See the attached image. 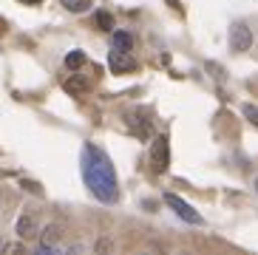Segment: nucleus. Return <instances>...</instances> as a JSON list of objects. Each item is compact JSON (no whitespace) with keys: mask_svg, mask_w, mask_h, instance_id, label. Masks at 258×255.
<instances>
[{"mask_svg":"<svg viewBox=\"0 0 258 255\" xmlns=\"http://www.w3.org/2000/svg\"><path fill=\"white\" fill-rule=\"evenodd\" d=\"M17 235H20V238H34V235H37V221H34V216H31V213H23V216L17 218Z\"/></svg>","mask_w":258,"mask_h":255,"instance_id":"6","label":"nucleus"},{"mask_svg":"<svg viewBox=\"0 0 258 255\" xmlns=\"http://www.w3.org/2000/svg\"><path fill=\"white\" fill-rule=\"evenodd\" d=\"M97 26H102L105 31H111V29H114V17L108 15V12H99V15H97Z\"/></svg>","mask_w":258,"mask_h":255,"instance_id":"10","label":"nucleus"},{"mask_svg":"<svg viewBox=\"0 0 258 255\" xmlns=\"http://www.w3.org/2000/svg\"><path fill=\"white\" fill-rule=\"evenodd\" d=\"M114 48L116 51H131L134 48V37L128 31H114Z\"/></svg>","mask_w":258,"mask_h":255,"instance_id":"8","label":"nucleus"},{"mask_svg":"<svg viewBox=\"0 0 258 255\" xmlns=\"http://www.w3.org/2000/svg\"><path fill=\"white\" fill-rule=\"evenodd\" d=\"M26 6H37V3H43V0H23Z\"/></svg>","mask_w":258,"mask_h":255,"instance_id":"13","label":"nucleus"},{"mask_svg":"<svg viewBox=\"0 0 258 255\" xmlns=\"http://www.w3.org/2000/svg\"><path fill=\"white\" fill-rule=\"evenodd\" d=\"M83 179L99 202L114 204L119 199V184H116L114 165H111V159L97 145H85L83 148Z\"/></svg>","mask_w":258,"mask_h":255,"instance_id":"1","label":"nucleus"},{"mask_svg":"<svg viewBox=\"0 0 258 255\" xmlns=\"http://www.w3.org/2000/svg\"><path fill=\"white\" fill-rule=\"evenodd\" d=\"M241 113H244V116H247V119L252 122V125L258 128V108H255V105H244V108H241Z\"/></svg>","mask_w":258,"mask_h":255,"instance_id":"11","label":"nucleus"},{"mask_svg":"<svg viewBox=\"0 0 258 255\" xmlns=\"http://www.w3.org/2000/svg\"><path fill=\"white\" fill-rule=\"evenodd\" d=\"M66 66H69V68H80V66H85V51H71L69 57H66Z\"/></svg>","mask_w":258,"mask_h":255,"instance_id":"9","label":"nucleus"},{"mask_svg":"<svg viewBox=\"0 0 258 255\" xmlns=\"http://www.w3.org/2000/svg\"><path fill=\"white\" fill-rule=\"evenodd\" d=\"M23 187L31 190V193H43V190H40V184H34V181H23Z\"/></svg>","mask_w":258,"mask_h":255,"instance_id":"12","label":"nucleus"},{"mask_svg":"<svg viewBox=\"0 0 258 255\" xmlns=\"http://www.w3.org/2000/svg\"><path fill=\"white\" fill-rule=\"evenodd\" d=\"M3 31H6V23H3V17H0V37H3Z\"/></svg>","mask_w":258,"mask_h":255,"instance_id":"14","label":"nucleus"},{"mask_svg":"<svg viewBox=\"0 0 258 255\" xmlns=\"http://www.w3.org/2000/svg\"><path fill=\"white\" fill-rule=\"evenodd\" d=\"M250 45H252L250 29H247L244 23H235L233 29H230V48H233V51H247Z\"/></svg>","mask_w":258,"mask_h":255,"instance_id":"4","label":"nucleus"},{"mask_svg":"<svg viewBox=\"0 0 258 255\" xmlns=\"http://www.w3.org/2000/svg\"><path fill=\"white\" fill-rule=\"evenodd\" d=\"M151 165L156 173H165L170 165V145H167V136H156L151 142Z\"/></svg>","mask_w":258,"mask_h":255,"instance_id":"3","label":"nucleus"},{"mask_svg":"<svg viewBox=\"0 0 258 255\" xmlns=\"http://www.w3.org/2000/svg\"><path fill=\"white\" fill-rule=\"evenodd\" d=\"M255 190H258V179H255Z\"/></svg>","mask_w":258,"mask_h":255,"instance_id":"15","label":"nucleus"},{"mask_svg":"<svg viewBox=\"0 0 258 255\" xmlns=\"http://www.w3.org/2000/svg\"><path fill=\"white\" fill-rule=\"evenodd\" d=\"M165 204H167V207H170V210H173L179 218H182V221H187V224H193V227H202V224H205V218L199 216V213L193 210V207H190L184 199H179L176 193H165Z\"/></svg>","mask_w":258,"mask_h":255,"instance_id":"2","label":"nucleus"},{"mask_svg":"<svg viewBox=\"0 0 258 255\" xmlns=\"http://www.w3.org/2000/svg\"><path fill=\"white\" fill-rule=\"evenodd\" d=\"M111 68H114L116 74H122V71H131V68H137V60L131 57V51H111Z\"/></svg>","mask_w":258,"mask_h":255,"instance_id":"5","label":"nucleus"},{"mask_svg":"<svg viewBox=\"0 0 258 255\" xmlns=\"http://www.w3.org/2000/svg\"><path fill=\"white\" fill-rule=\"evenodd\" d=\"M62 238V227L60 224H48L46 230H43V252H51L54 244Z\"/></svg>","mask_w":258,"mask_h":255,"instance_id":"7","label":"nucleus"},{"mask_svg":"<svg viewBox=\"0 0 258 255\" xmlns=\"http://www.w3.org/2000/svg\"><path fill=\"white\" fill-rule=\"evenodd\" d=\"M0 247H3V241H0Z\"/></svg>","mask_w":258,"mask_h":255,"instance_id":"16","label":"nucleus"}]
</instances>
